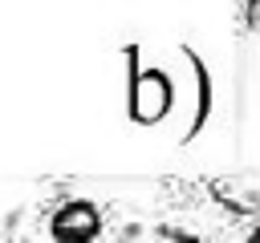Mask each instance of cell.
Masks as SVG:
<instances>
[{
	"label": "cell",
	"mask_w": 260,
	"mask_h": 243,
	"mask_svg": "<svg viewBox=\"0 0 260 243\" xmlns=\"http://www.w3.org/2000/svg\"><path fill=\"white\" fill-rule=\"evenodd\" d=\"M162 231L183 243H260V202L215 182H162Z\"/></svg>",
	"instance_id": "6da1fadb"
},
{
	"label": "cell",
	"mask_w": 260,
	"mask_h": 243,
	"mask_svg": "<svg viewBox=\"0 0 260 243\" xmlns=\"http://www.w3.org/2000/svg\"><path fill=\"white\" fill-rule=\"evenodd\" d=\"M41 243H110V215L102 202L85 194H57L37 215Z\"/></svg>",
	"instance_id": "7a4b0ae2"
}]
</instances>
